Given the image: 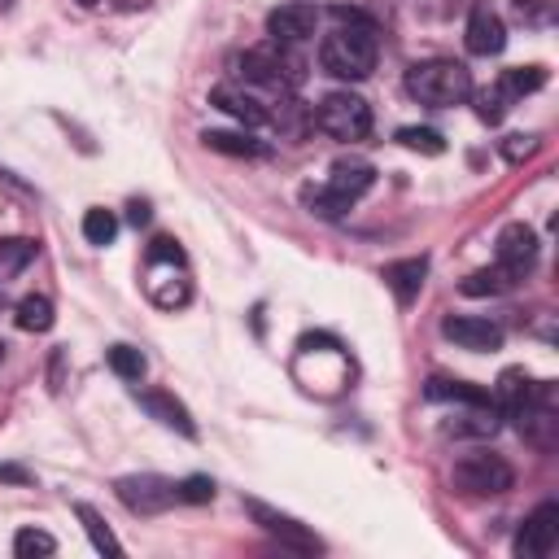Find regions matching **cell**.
<instances>
[{
  "label": "cell",
  "mask_w": 559,
  "mask_h": 559,
  "mask_svg": "<svg viewBox=\"0 0 559 559\" xmlns=\"http://www.w3.org/2000/svg\"><path fill=\"white\" fill-rule=\"evenodd\" d=\"M114 490H118V498H123V507L136 511V516H158V511H166L171 503H180V498H175V481L153 477V472L123 477Z\"/></svg>",
  "instance_id": "52a82bcc"
},
{
  "label": "cell",
  "mask_w": 559,
  "mask_h": 559,
  "mask_svg": "<svg viewBox=\"0 0 559 559\" xmlns=\"http://www.w3.org/2000/svg\"><path fill=\"white\" fill-rule=\"evenodd\" d=\"M559 542V503H542L516 533V555L520 559H546Z\"/></svg>",
  "instance_id": "30bf717a"
},
{
  "label": "cell",
  "mask_w": 559,
  "mask_h": 559,
  "mask_svg": "<svg viewBox=\"0 0 559 559\" xmlns=\"http://www.w3.org/2000/svg\"><path fill=\"white\" fill-rule=\"evenodd\" d=\"M31 258H35V241H27V236L0 241V280H5V276H18V271L31 263Z\"/></svg>",
  "instance_id": "4316f807"
},
{
  "label": "cell",
  "mask_w": 559,
  "mask_h": 559,
  "mask_svg": "<svg viewBox=\"0 0 559 559\" xmlns=\"http://www.w3.org/2000/svg\"><path fill=\"white\" fill-rule=\"evenodd\" d=\"M511 101H516V97H511L503 83H494V88L477 92V118H481V123H490V127H494V123H503L507 110H511Z\"/></svg>",
  "instance_id": "d4e9b609"
},
{
  "label": "cell",
  "mask_w": 559,
  "mask_h": 559,
  "mask_svg": "<svg viewBox=\"0 0 559 559\" xmlns=\"http://www.w3.org/2000/svg\"><path fill=\"white\" fill-rule=\"evenodd\" d=\"M516 280H520V276H516V271H511V267L494 263V267H481V271H472V276L463 280L459 289L468 293V297H498V293H511V289H516Z\"/></svg>",
  "instance_id": "ffe728a7"
},
{
  "label": "cell",
  "mask_w": 559,
  "mask_h": 559,
  "mask_svg": "<svg viewBox=\"0 0 559 559\" xmlns=\"http://www.w3.org/2000/svg\"><path fill=\"white\" fill-rule=\"evenodd\" d=\"M533 258H538V232H533L529 223H507V228L498 232V263L511 267L516 276H525L533 267Z\"/></svg>",
  "instance_id": "5bb4252c"
},
{
  "label": "cell",
  "mask_w": 559,
  "mask_h": 559,
  "mask_svg": "<svg viewBox=\"0 0 559 559\" xmlns=\"http://www.w3.org/2000/svg\"><path fill=\"white\" fill-rule=\"evenodd\" d=\"M35 477L27 468H18V463H0V485H31Z\"/></svg>",
  "instance_id": "74e56055"
},
{
  "label": "cell",
  "mask_w": 559,
  "mask_h": 559,
  "mask_svg": "<svg viewBox=\"0 0 559 559\" xmlns=\"http://www.w3.org/2000/svg\"><path fill=\"white\" fill-rule=\"evenodd\" d=\"M18 328L22 332H49L53 328V302L49 297H40V293L22 297L18 302Z\"/></svg>",
  "instance_id": "603a6c76"
},
{
  "label": "cell",
  "mask_w": 559,
  "mask_h": 559,
  "mask_svg": "<svg viewBox=\"0 0 559 559\" xmlns=\"http://www.w3.org/2000/svg\"><path fill=\"white\" fill-rule=\"evenodd\" d=\"M516 14L533 22V27H542V22H551V0H516Z\"/></svg>",
  "instance_id": "8d00e7d4"
},
{
  "label": "cell",
  "mask_w": 559,
  "mask_h": 559,
  "mask_svg": "<svg viewBox=\"0 0 559 559\" xmlns=\"http://www.w3.org/2000/svg\"><path fill=\"white\" fill-rule=\"evenodd\" d=\"M249 516H254V525H263V533H271L280 546H289V551H302V555H319V551H324V542H319L315 533L302 525V520L284 516V511H276V507L249 503Z\"/></svg>",
  "instance_id": "ba28073f"
},
{
  "label": "cell",
  "mask_w": 559,
  "mask_h": 559,
  "mask_svg": "<svg viewBox=\"0 0 559 559\" xmlns=\"http://www.w3.org/2000/svg\"><path fill=\"white\" fill-rule=\"evenodd\" d=\"M503 428V411L494 407V398H477V402H459L450 433L455 437H494Z\"/></svg>",
  "instance_id": "2e32d148"
},
{
  "label": "cell",
  "mask_w": 559,
  "mask_h": 559,
  "mask_svg": "<svg viewBox=\"0 0 559 559\" xmlns=\"http://www.w3.org/2000/svg\"><path fill=\"white\" fill-rule=\"evenodd\" d=\"M376 184V166L372 162H359V158H341V162H332V175H328V193H337L346 206H354L367 188Z\"/></svg>",
  "instance_id": "9a60e30c"
},
{
  "label": "cell",
  "mask_w": 559,
  "mask_h": 559,
  "mask_svg": "<svg viewBox=\"0 0 559 559\" xmlns=\"http://www.w3.org/2000/svg\"><path fill=\"white\" fill-rule=\"evenodd\" d=\"M306 206H311V210L319 214V219H341V214L350 210L346 201H341L337 193H328L324 184H319V188H306Z\"/></svg>",
  "instance_id": "d6a6232c"
},
{
  "label": "cell",
  "mask_w": 559,
  "mask_h": 559,
  "mask_svg": "<svg viewBox=\"0 0 559 559\" xmlns=\"http://www.w3.org/2000/svg\"><path fill=\"white\" fill-rule=\"evenodd\" d=\"M105 359H110L118 380H140V376H145V354L132 350V346H110V354H105Z\"/></svg>",
  "instance_id": "4dcf8cb0"
},
{
  "label": "cell",
  "mask_w": 559,
  "mask_h": 559,
  "mask_svg": "<svg viewBox=\"0 0 559 559\" xmlns=\"http://www.w3.org/2000/svg\"><path fill=\"white\" fill-rule=\"evenodd\" d=\"M114 236H118L114 210L92 206L88 214H83V241H88V245H114Z\"/></svg>",
  "instance_id": "cb8c5ba5"
},
{
  "label": "cell",
  "mask_w": 559,
  "mask_h": 559,
  "mask_svg": "<svg viewBox=\"0 0 559 559\" xmlns=\"http://www.w3.org/2000/svg\"><path fill=\"white\" fill-rule=\"evenodd\" d=\"M424 398L428 402H477V398H490L485 389L468 385V380H446V376H433L424 385Z\"/></svg>",
  "instance_id": "7402d4cb"
},
{
  "label": "cell",
  "mask_w": 559,
  "mask_h": 559,
  "mask_svg": "<svg viewBox=\"0 0 559 559\" xmlns=\"http://www.w3.org/2000/svg\"><path fill=\"white\" fill-rule=\"evenodd\" d=\"M442 332L455 341L459 350H472V354H485V350H498L503 346V328L490 324V319H477V315H450Z\"/></svg>",
  "instance_id": "4fadbf2b"
},
{
  "label": "cell",
  "mask_w": 559,
  "mask_h": 559,
  "mask_svg": "<svg viewBox=\"0 0 559 559\" xmlns=\"http://www.w3.org/2000/svg\"><path fill=\"white\" fill-rule=\"evenodd\" d=\"M57 551V538L44 529H18L14 533V555L18 559H35V555H53Z\"/></svg>",
  "instance_id": "f546056e"
},
{
  "label": "cell",
  "mask_w": 559,
  "mask_h": 559,
  "mask_svg": "<svg viewBox=\"0 0 559 559\" xmlns=\"http://www.w3.org/2000/svg\"><path fill=\"white\" fill-rule=\"evenodd\" d=\"M232 70H236V79L254 83V88H271V92H289V88H297V83H302V70H297L293 57L263 53V49L236 53L232 57Z\"/></svg>",
  "instance_id": "5b68a950"
},
{
  "label": "cell",
  "mask_w": 559,
  "mask_h": 559,
  "mask_svg": "<svg viewBox=\"0 0 559 559\" xmlns=\"http://www.w3.org/2000/svg\"><path fill=\"white\" fill-rule=\"evenodd\" d=\"M201 140H206V149L232 153V158H258V153H263V145H258V140H249V136H236V132H206Z\"/></svg>",
  "instance_id": "f1b7e54d"
},
{
  "label": "cell",
  "mask_w": 559,
  "mask_h": 559,
  "mask_svg": "<svg viewBox=\"0 0 559 559\" xmlns=\"http://www.w3.org/2000/svg\"><path fill=\"white\" fill-rule=\"evenodd\" d=\"M315 123L324 136L354 145V140H367V132H372V105L354 97V92H332V97L319 101Z\"/></svg>",
  "instance_id": "277c9868"
},
{
  "label": "cell",
  "mask_w": 559,
  "mask_h": 559,
  "mask_svg": "<svg viewBox=\"0 0 559 559\" xmlns=\"http://www.w3.org/2000/svg\"><path fill=\"white\" fill-rule=\"evenodd\" d=\"M127 223L145 228V223H149V206H145V201H132V206H127Z\"/></svg>",
  "instance_id": "f35d334b"
},
{
  "label": "cell",
  "mask_w": 559,
  "mask_h": 559,
  "mask_svg": "<svg viewBox=\"0 0 559 559\" xmlns=\"http://www.w3.org/2000/svg\"><path fill=\"white\" fill-rule=\"evenodd\" d=\"M498 153H503L507 162H525V158L538 153V140H533V136H507L503 145H498Z\"/></svg>",
  "instance_id": "e575fe53"
},
{
  "label": "cell",
  "mask_w": 559,
  "mask_h": 559,
  "mask_svg": "<svg viewBox=\"0 0 559 559\" xmlns=\"http://www.w3.org/2000/svg\"><path fill=\"white\" fill-rule=\"evenodd\" d=\"M175 498H180V503H210V498H214V481L210 477L175 481Z\"/></svg>",
  "instance_id": "836d02e7"
},
{
  "label": "cell",
  "mask_w": 559,
  "mask_h": 559,
  "mask_svg": "<svg viewBox=\"0 0 559 559\" xmlns=\"http://www.w3.org/2000/svg\"><path fill=\"white\" fill-rule=\"evenodd\" d=\"M319 66H324L332 79H350V83L372 75L376 70V31H372V22L359 18V22H341L337 31H328L324 44H319Z\"/></svg>",
  "instance_id": "6da1fadb"
},
{
  "label": "cell",
  "mask_w": 559,
  "mask_h": 559,
  "mask_svg": "<svg viewBox=\"0 0 559 559\" xmlns=\"http://www.w3.org/2000/svg\"><path fill=\"white\" fill-rule=\"evenodd\" d=\"M380 276H385V284L394 289V297H398L402 306H411L415 297H420V289H424L428 258H402V263H389Z\"/></svg>",
  "instance_id": "ac0fdd59"
},
{
  "label": "cell",
  "mask_w": 559,
  "mask_h": 559,
  "mask_svg": "<svg viewBox=\"0 0 559 559\" xmlns=\"http://www.w3.org/2000/svg\"><path fill=\"white\" fill-rule=\"evenodd\" d=\"M149 297L162 306V311H175V306H184L188 297H193V284H188L184 276H175V267L166 271V276H158V271L149 267Z\"/></svg>",
  "instance_id": "44dd1931"
},
{
  "label": "cell",
  "mask_w": 559,
  "mask_h": 559,
  "mask_svg": "<svg viewBox=\"0 0 559 559\" xmlns=\"http://www.w3.org/2000/svg\"><path fill=\"white\" fill-rule=\"evenodd\" d=\"M315 27H319V14H315L311 0H289V5H280V9H271L267 14V31H271V40H276L280 49H289V44H306L315 35Z\"/></svg>",
  "instance_id": "9c48e42d"
},
{
  "label": "cell",
  "mask_w": 559,
  "mask_h": 559,
  "mask_svg": "<svg viewBox=\"0 0 559 559\" xmlns=\"http://www.w3.org/2000/svg\"><path fill=\"white\" fill-rule=\"evenodd\" d=\"M0 359H5V341H0Z\"/></svg>",
  "instance_id": "ab89813d"
},
{
  "label": "cell",
  "mask_w": 559,
  "mask_h": 559,
  "mask_svg": "<svg viewBox=\"0 0 559 559\" xmlns=\"http://www.w3.org/2000/svg\"><path fill=\"white\" fill-rule=\"evenodd\" d=\"M398 145H407L415 153H428V158H437V153H446V140L433 132V127H402L398 132Z\"/></svg>",
  "instance_id": "1f68e13d"
},
{
  "label": "cell",
  "mask_w": 559,
  "mask_h": 559,
  "mask_svg": "<svg viewBox=\"0 0 559 559\" xmlns=\"http://www.w3.org/2000/svg\"><path fill=\"white\" fill-rule=\"evenodd\" d=\"M463 44H468L472 57H494V53H503V49H507V27H503V18H498L490 5H472L468 27H463Z\"/></svg>",
  "instance_id": "7c38bea8"
},
{
  "label": "cell",
  "mask_w": 559,
  "mask_h": 559,
  "mask_svg": "<svg viewBox=\"0 0 559 559\" xmlns=\"http://www.w3.org/2000/svg\"><path fill=\"white\" fill-rule=\"evenodd\" d=\"M145 258L149 263H184V249H180V241H171V236H158Z\"/></svg>",
  "instance_id": "d590c367"
},
{
  "label": "cell",
  "mask_w": 559,
  "mask_h": 559,
  "mask_svg": "<svg viewBox=\"0 0 559 559\" xmlns=\"http://www.w3.org/2000/svg\"><path fill=\"white\" fill-rule=\"evenodd\" d=\"M450 485L463 494V498H494V494H507L516 485V472L503 455H490V450H468L463 459H455L450 468Z\"/></svg>",
  "instance_id": "3957f363"
},
{
  "label": "cell",
  "mask_w": 559,
  "mask_h": 559,
  "mask_svg": "<svg viewBox=\"0 0 559 559\" xmlns=\"http://www.w3.org/2000/svg\"><path fill=\"white\" fill-rule=\"evenodd\" d=\"M498 83H503L511 97L520 101V97H529V92L542 88V83H546V70H542V66H511V70H503V79H498Z\"/></svg>",
  "instance_id": "484cf974"
},
{
  "label": "cell",
  "mask_w": 559,
  "mask_h": 559,
  "mask_svg": "<svg viewBox=\"0 0 559 559\" xmlns=\"http://www.w3.org/2000/svg\"><path fill=\"white\" fill-rule=\"evenodd\" d=\"M529 394H533V380H529V372L525 367H507L503 376H498V385H494V407L503 411V420H511L520 407L529 402Z\"/></svg>",
  "instance_id": "d6986e66"
},
{
  "label": "cell",
  "mask_w": 559,
  "mask_h": 559,
  "mask_svg": "<svg viewBox=\"0 0 559 559\" xmlns=\"http://www.w3.org/2000/svg\"><path fill=\"white\" fill-rule=\"evenodd\" d=\"M407 92L420 105L446 110V105H463L472 97V75L463 62H415L407 70Z\"/></svg>",
  "instance_id": "7a4b0ae2"
},
{
  "label": "cell",
  "mask_w": 559,
  "mask_h": 559,
  "mask_svg": "<svg viewBox=\"0 0 559 559\" xmlns=\"http://www.w3.org/2000/svg\"><path fill=\"white\" fill-rule=\"evenodd\" d=\"M210 105L223 114H232L241 127H271L276 123V114L267 110V101H258L254 92L236 88V83H219V88L210 92Z\"/></svg>",
  "instance_id": "8fae6325"
},
{
  "label": "cell",
  "mask_w": 559,
  "mask_h": 559,
  "mask_svg": "<svg viewBox=\"0 0 559 559\" xmlns=\"http://www.w3.org/2000/svg\"><path fill=\"white\" fill-rule=\"evenodd\" d=\"M79 520H83V529H88V538H92V546H97L101 555H118V551H123V546H118V538L110 533V525H105V520L88 503H79Z\"/></svg>",
  "instance_id": "83f0119b"
},
{
  "label": "cell",
  "mask_w": 559,
  "mask_h": 559,
  "mask_svg": "<svg viewBox=\"0 0 559 559\" xmlns=\"http://www.w3.org/2000/svg\"><path fill=\"white\" fill-rule=\"evenodd\" d=\"M136 398L158 424L175 428V433H184V437H197V424H193V415H188L184 402H175L171 394H162V389H145V394H136Z\"/></svg>",
  "instance_id": "e0dca14e"
},
{
  "label": "cell",
  "mask_w": 559,
  "mask_h": 559,
  "mask_svg": "<svg viewBox=\"0 0 559 559\" xmlns=\"http://www.w3.org/2000/svg\"><path fill=\"white\" fill-rule=\"evenodd\" d=\"M516 428L525 442H533L538 450H551L555 446V433H559V407H555V385H546V380H533V394L529 402L520 407L516 415Z\"/></svg>",
  "instance_id": "8992f818"
}]
</instances>
